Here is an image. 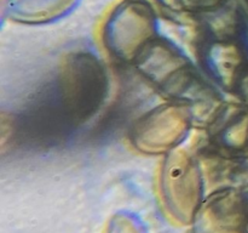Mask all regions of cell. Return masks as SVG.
I'll list each match as a JSON object with an SVG mask.
<instances>
[{
  "instance_id": "obj_1",
  "label": "cell",
  "mask_w": 248,
  "mask_h": 233,
  "mask_svg": "<svg viewBox=\"0 0 248 233\" xmlns=\"http://www.w3.org/2000/svg\"><path fill=\"white\" fill-rule=\"evenodd\" d=\"M138 69L165 95L184 101H195L203 90L194 66L172 43L153 39L135 60Z\"/></svg>"
},
{
  "instance_id": "obj_2",
  "label": "cell",
  "mask_w": 248,
  "mask_h": 233,
  "mask_svg": "<svg viewBox=\"0 0 248 233\" xmlns=\"http://www.w3.org/2000/svg\"><path fill=\"white\" fill-rule=\"evenodd\" d=\"M61 102L72 121L91 118L108 94V75L97 57L89 52L69 56L61 75Z\"/></svg>"
},
{
  "instance_id": "obj_3",
  "label": "cell",
  "mask_w": 248,
  "mask_h": 233,
  "mask_svg": "<svg viewBox=\"0 0 248 233\" xmlns=\"http://www.w3.org/2000/svg\"><path fill=\"white\" fill-rule=\"evenodd\" d=\"M160 183L169 213L179 222H193L203 203L202 176L198 162L183 150H173L164 160Z\"/></svg>"
},
{
  "instance_id": "obj_4",
  "label": "cell",
  "mask_w": 248,
  "mask_h": 233,
  "mask_svg": "<svg viewBox=\"0 0 248 233\" xmlns=\"http://www.w3.org/2000/svg\"><path fill=\"white\" fill-rule=\"evenodd\" d=\"M189 126L190 113L186 106H161L135 124L131 138L143 152L157 153L176 147L186 137Z\"/></svg>"
},
{
  "instance_id": "obj_5",
  "label": "cell",
  "mask_w": 248,
  "mask_h": 233,
  "mask_svg": "<svg viewBox=\"0 0 248 233\" xmlns=\"http://www.w3.org/2000/svg\"><path fill=\"white\" fill-rule=\"evenodd\" d=\"M194 233H247L248 206L240 193L222 189L201 204Z\"/></svg>"
},
{
  "instance_id": "obj_6",
  "label": "cell",
  "mask_w": 248,
  "mask_h": 233,
  "mask_svg": "<svg viewBox=\"0 0 248 233\" xmlns=\"http://www.w3.org/2000/svg\"><path fill=\"white\" fill-rule=\"evenodd\" d=\"M108 233H144L135 217L128 215H118L110 221Z\"/></svg>"
}]
</instances>
